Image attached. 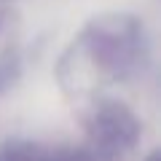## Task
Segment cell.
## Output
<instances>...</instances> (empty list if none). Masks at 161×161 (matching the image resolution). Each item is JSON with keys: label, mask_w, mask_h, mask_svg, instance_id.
Returning <instances> with one entry per match:
<instances>
[{"label": "cell", "mask_w": 161, "mask_h": 161, "mask_svg": "<svg viewBox=\"0 0 161 161\" xmlns=\"http://www.w3.org/2000/svg\"><path fill=\"white\" fill-rule=\"evenodd\" d=\"M16 14L8 8H0V92L14 86L22 70V57H19V40H16Z\"/></svg>", "instance_id": "3"}, {"label": "cell", "mask_w": 161, "mask_h": 161, "mask_svg": "<svg viewBox=\"0 0 161 161\" xmlns=\"http://www.w3.org/2000/svg\"><path fill=\"white\" fill-rule=\"evenodd\" d=\"M148 62L142 22L129 14L94 16L62 57L59 78L64 89L89 92L99 83L134 78Z\"/></svg>", "instance_id": "1"}, {"label": "cell", "mask_w": 161, "mask_h": 161, "mask_svg": "<svg viewBox=\"0 0 161 161\" xmlns=\"http://www.w3.org/2000/svg\"><path fill=\"white\" fill-rule=\"evenodd\" d=\"M148 161H158V156H156V153H153V156H150V158H148Z\"/></svg>", "instance_id": "6"}, {"label": "cell", "mask_w": 161, "mask_h": 161, "mask_svg": "<svg viewBox=\"0 0 161 161\" xmlns=\"http://www.w3.org/2000/svg\"><path fill=\"white\" fill-rule=\"evenodd\" d=\"M38 161H94V156L86 148H70V145H64V148H54L48 153L40 150Z\"/></svg>", "instance_id": "5"}, {"label": "cell", "mask_w": 161, "mask_h": 161, "mask_svg": "<svg viewBox=\"0 0 161 161\" xmlns=\"http://www.w3.org/2000/svg\"><path fill=\"white\" fill-rule=\"evenodd\" d=\"M140 132H142V124L129 105L118 99H99L86 118V150L105 161L121 158L137 145Z\"/></svg>", "instance_id": "2"}, {"label": "cell", "mask_w": 161, "mask_h": 161, "mask_svg": "<svg viewBox=\"0 0 161 161\" xmlns=\"http://www.w3.org/2000/svg\"><path fill=\"white\" fill-rule=\"evenodd\" d=\"M40 156V148L32 142H19V140H14V142H6L3 148H0V161H38Z\"/></svg>", "instance_id": "4"}]
</instances>
